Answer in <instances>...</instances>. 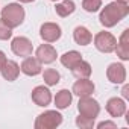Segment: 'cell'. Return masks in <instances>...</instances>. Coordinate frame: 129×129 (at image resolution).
Wrapping results in <instances>:
<instances>
[{"label":"cell","instance_id":"14","mask_svg":"<svg viewBox=\"0 0 129 129\" xmlns=\"http://www.w3.org/2000/svg\"><path fill=\"white\" fill-rule=\"evenodd\" d=\"M117 56L121 59V61H127L129 59V29H124L121 37L117 40V46H115V50Z\"/></svg>","mask_w":129,"mask_h":129},{"label":"cell","instance_id":"16","mask_svg":"<svg viewBox=\"0 0 129 129\" xmlns=\"http://www.w3.org/2000/svg\"><path fill=\"white\" fill-rule=\"evenodd\" d=\"M73 40L79 46H88L93 41V34L85 26H78L73 30Z\"/></svg>","mask_w":129,"mask_h":129},{"label":"cell","instance_id":"4","mask_svg":"<svg viewBox=\"0 0 129 129\" xmlns=\"http://www.w3.org/2000/svg\"><path fill=\"white\" fill-rule=\"evenodd\" d=\"M117 46V38L106 30L97 32L94 35V47L102 53H112Z\"/></svg>","mask_w":129,"mask_h":129},{"label":"cell","instance_id":"1","mask_svg":"<svg viewBox=\"0 0 129 129\" xmlns=\"http://www.w3.org/2000/svg\"><path fill=\"white\" fill-rule=\"evenodd\" d=\"M127 14H129V5L115 0V2H111L105 8H102L100 15H99V21L103 27H114Z\"/></svg>","mask_w":129,"mask_h":129},{"label":"cell","instance_id":"11","mask_svg":"<svg viewBox=\"0 0 129 129\" xmlns=\"http://www.w3.org/2000/svg\"><path fill=\"white\" fill-rule=\"evenodd\" d=\"M43 64L37 59V58H32V56H26L24 61L21 62V66H20V72L24 73L26 76H37L41 73L43 70Z\"/></svg>","mask_w":129,"mask_h":129},{"label":"cell","instance_id":"20","mask_svg":"<svg viewBox=\"0 0 129 129\" xmlns=\"http://www.w3.org/2000/svg\"><path fill=\"white\" fill-rule=\"evenodd\" d=\"M82 59V55L76 50H69L66 52L62 56H61V64L64 67H67V69H72L75 64H78L79 61Z\"/></svg>","mask_w":129,"mask_h":129},{"label":"cell","instance_id":"17","mask_svg":"<svg viewBox=\"0 0 129 129\" xmlns=\"http://www.w3.org/2000/svg\"><path fill=\"white\" fill-rule=\"evenodd\" d=\"M70 70H72V73H73V76L76 79H87V78L91 76V72H93L90 62H87L84 59H81L78 64H75Z\"/></svg>","mask_w":129,"mask_h":129},{"label":"cell","instance_id":"10","mask_svg":"<svg viewBox=\"0 0 129 129\" xmlns=\"http://www.w3.org/2000/svg\"><path fill=\"white\" fill-rule=\"evenodd\" d=\"M32 100H34V103L37 105V106H49L50 105V102H52V93H50V90L47 88V87H44V85H38V87H35L34 90H32Z\"/></svg>","mask_w":129,"mask_h":129},{"label":"cell","instance_id":"24","mask_svg":"<svg viewBox=\"0 0 129 129\" xmlns=\"http://www.w3.org/2000/svg\"><path fill=\"white\" fill-rule=\"evenodd\" d=\"M12 37V29L0 18V40L2 41H6V40H9Z\"/></svg>","mask_w":129,"mask_h":129},{"label":"cell","instance_id":"26","mask_svg":"<svg viewBox=\"0 0 129 129\" xmlns=\"http://www.w3.org/2000/svg\"><path fill=\"white\" fill-rule=\"evenodd\" d=\"M121 96H123V99H129V85L124 84V87L121 90Z\"/></svg>","mask_w":129,"mask_h":129},{"label":"cell","instance_id":"19","mask_svg":"<svg viewBox=\"0 0 129 129\" xmlns=\"http://www.w3.org/2000/svg\"><path fill=\"white\" fill-rule=\"evenodd\" d=\"M75 9H76V5H75L73 0H62V2L56 3V6H55L56 14H58L59 17H62V18L72 15V14L75 12Z\"/></svg>","mask_w":129,"mask_h":129},{"label":"cell","instance_id":"30","mask_svg":"<svg viewBox=\"0 0 129 129\" xmlns=\"http://www.w3.org/2000/svg\"><path fill=\"white\" fill-rule=\"evenodd\" d=\"M50 2H59V0H50Z\"/></svg>","mask_w":129,"mask_h":129},{"label":"cell","instance_id":"5","mask_svg":"<svg viewBox=\"0 0 129 129\" xmlns=\"http://www.w3.org/2000/svg\"><path fill=\"white\" fill-rule=\"evenodd\" d=\"M78 111H79V115H84V117H90V118H94L99 115L100 112V105L96 99H93L91 96H85V97H79V103H78Z\"/></svg>","mask_w":129,"mask_h":129},{"label":"cell","instance_id":"22","mask_svg":"<svg viewBox=\"0 0 129 129\" xmlns=\"http://www.w3.org/2000/svg\"><path fill=\"white\" fill-rule=\"evenodd\" d=\"M82 8L87 12H97L102 8V0H82Z\"/></svg>","mask_w":129,"mask_h":129},{"label":"cell","instance_id":"15","mask_svg":"<svg viewBox=\"0 0 129 129\" xmlns=\"http://www.w3.org/2000/svg\"><path fill=\"white\" fill-rule=\"evenodd\" d=\"M0 73H2L3 79H6L9 82H14L18 78V75H20V66H18L15 61L6 59L5 64L2 66V69H0Z\"/></svg>","mask_w":129,"mask_h":129},{"label":"cell","instance_id":"13","mask_svg":"<svg viewBox=\"0 0 129 129\" xmlns=\"http://www.w3.org/2000/svg\"><path fill=\"white\" fill-rule=\"evenodd\" d=\"M106 111L111 117L118 118L126 114V102L120 97H111L106 102Z\"/></svg>","mask_w":129,"mask_h":129},{"label":"cell","instance_id":"2","mask_svg":"<svg viewBox=\"0 0 129 129\" xmlns=\"http://www.w3.org/2000/svg\"><path fill=\"white\" fill-rule=\"evenodd\" d=\"M24 8L20 3H9L2 9V20L11 27H18L20 24H23L24 21Z\"/></svg>","mask_w":129,"mask_h":129},{"label":"cell","instance_id":"12","mask_svg":"<svg viewBox=\"0 0 129 129\" xmlns=\"http://www.w3.org/2000/svg\"><path fill=\"white\" fill-rule=\"evenodd\" d=\"M94 90H96V87H94L93 81H90L87 78V79H78L73 84L72 93L76 94L78 97H85V96H91L94 93Z\"/></svg>","mask_w":129,"mask_h":129},{"label":"cell","instance_id":"6","mask_svg":"<svg viewBox=\"0 0 129 129\" xmlns=\"http://www.w3.org/2000/svg\"><path fill=\"white\" fill-rule=\"evenodd\" d=\"M11 50L14 52V55L26 58V56L32 55L34 46H32V41L29 38H26V37H15L12 40V43H11Z\"/></svg>","mask_w":129,"mask_h":129},{"label":"cell","instance_id":"3","mask_svg":"<svg viewBox=\"0 0 129 129\" xmlns=\"http://www.w3.org/2000/svg\"><path fill=\"white\" fill-rule=\"evenodd\" d=\"M62 123V115L55 111V109H49L41 112L37 120H35V129H55Z\"/></svg>","mask_w":129,"mask_h":129},{"label":"cell","instance_id":"21","mask_svg":"<svg viewBox=\"0 0 129 129\" xmlns=\"http://www.w3.org/2000/svg\"><path fill=\"white\" fill-rule=\"evenodd\" d=\"M43 79H44V84H46L47 87H53V85L59 84L61 75H59V72H56L55 69H46L44 73H43Z\"/></svg>","mask_w":129,"mask_h":129},{"label":"cell","instance_id":"28","mask_svg":"<svg viewBox=\"0 0 129 129\" xmlns=\"http://www.w3.org/2000/svg\"><path fill=\"white\" fill-rule=\"evenodd\" d=\"M18 2H20V3H32L34 0H18Z\"/></svg>","mask_w":129,"mask_h":129},{"label":"cell","instance_id":"18","mask_svg":"<svg viewBox=\"0 0 129 129\" xmlns=\"http://www.w3.org/2000/svg\"><path fill=\"white\" fill-rule=\"evenodd\" d=\"M72 100H73V93L70 90H59L55 96V105L58 109H66L72 105Z\"/></svg>","mask_w":129,"mask_h":129},{"label":"cell","instance_id":"9","mask_svg":"<svg viewBox=\"0 0 129 129\" xmlns=\"http://www.w3.org/2000/svg\"><path fill=\"white\" fill-rule=\"evenodd\" d=\"M35 58L41 64H52V62L56 61L58 53H56V49L52 44H41L35 52Z\"/></svg>","mask_w":129,"mask_h":129},{"label":"cell","instance_id":"7","mask_svg":"<svg viewBox=\"0 0 129 129\" xmlns=\"http://www.w3.org/2000/svg\"><path fill=\"white\" fill-rule=\"evenodd\" d=\"M106 78L111 84H115V85H120V84H124L126 81V69L123 64L120 62H112L108 66L106 69Z\"/></svg>","mask_w":129,"mask_h":129},{"label":"cell","instance_id":"29","mask_svg":"<svg viewBox=\"0 0 129 129\" xmlns=\"http://www.w3.org/2000/svg\"><path fill=\"white\" fill-rule=\"evenodd\" d=\"M117 2H121V3H129V0H117Z\"/></svg>","mask_w":129,"mask_h":129},{"label":"cell","instance_id":"25","mask_svg":"<svg viewBox=\"0 0 129 129\" xmlns=\"http://www.w3.org/2000/svg\"><path fill=\"white\" fill-rule=\"evenodd\" d=\"M97 127H99V129H105V127L115 129V127H117V124H115L114 121H102V123H99V124H97Z\"/></svg>","mask_w":129,"mask_h":129},{"label":"cell","instance_id":"27","mask_svg":"<svg viewBox=\"0 0 129 129\" xmlns=\"http://www.w3.org/2000/svg\"><path fill=\"white\" fill-rule=\"evenodd\" d=\"M8 58H6V55L2 52V50H0V69H2V66H3V64H5V61H6Z\"/></svg>","mask_w":129,"mask_h":129},{"label":"cell","instance_id":"8","mask_svg":"<svg viewBox=\"0 0 129 129\" xmlns=\"http://www.w3.org/2000/svg\"><path fill=\"white\" fill-rule=\"evenodd\" d=\"M61 35H62L61 26L56 23H44L40 27V37L46 43H55L61 38Z\"/></svg>","mask_w":129,"mask_h":129},{"label":"cell","instance_id":"23","mask_svg":"<svg viewBox=\"0 0 129 129\" xmlns=\"http://www.w3.org/2000/svg\"><path fill=\"white\" fill-rule=\"evenodd\" d=\"M76 124L81 129H91V127H94V118L79 115V117H76Z\"/></svg>","mask_w":129,"mask_h":129}]
</instances>
